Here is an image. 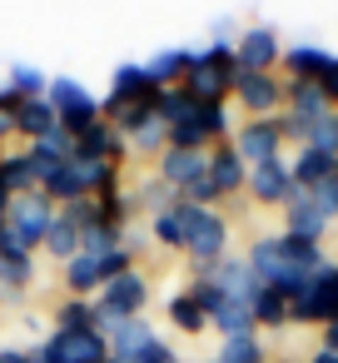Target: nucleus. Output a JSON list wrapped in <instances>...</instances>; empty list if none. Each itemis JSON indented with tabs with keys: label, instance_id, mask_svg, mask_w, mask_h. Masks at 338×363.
<instances>
[{
	"label": "nucleus",
	"instance_id": "7c9ffc66",
	"mask_svg": "<svg viewBox=\"0 0 338 363\" xmlns=\"http://www.w3.org/2000/svg\"><path fill=\"white\" fill-rule=\"evenodd\" d=\"M219 363H269L264 333H244V338H219Z\"/></svg>",
	"mask_w": 338,
	"mask_h": 363
},
{
	"label": "nucleus",
	"instance_id": "f03ea898",
	"mask_svg": "<svg viewBox=\"0 0 338 363\" xmlns=\"http://www.w3.org/2000/svg\"><path fill=\"white\" fill-rule=\"evenodd\" d=\"M45 100L55 105V115H60V130L65 135H85L90 125H100L105 120V100L100 95H90L75 75H50V90H45Z\"/></svg>",
	"mask_w": 338,
	"mask_h": 363
},
{
	"label": "nucleus",
	"instance_id": "09e8293b",
	"mask_svg": "<svg viewBox=\"0 0 338 363\" xmlns=\"http://www.w3.org/2000/svg\"><path fill=\"white\" fill-rule=\"evenodd\" d=\"M209 363H219V358H209Z\"/></svg>",
	"mask_w": 338,
	"mask_h": 363
},
{
	"label": "nucleus",
	"instance_id": "58836bf2",
	"mask_svg": "<svg viewBox=\"0 0 338 363\" xmlns=\"http://www.w3.org/2000/svg\"><path fill=\"white\" fill-rule=\"evenodd\" d=\"M60 214H65V219L80 229V239H85V229H95V224L105 219V214H100V199H75V204H65Z\"/></svg>",
	"mask_w": 338,
	"mask_h": 363
},
{
	"label": "nucleus",
	"instance_id": "e433bc0d",
	"mask_svg": "<svg viewBox=\"0 0 338 363\" xmlns=\"http://www.w3.org/2000/svg\"><path fill=\"white\" fill-rule=\"evenodd\" d=\"M125 145H130V155H154V160H159V155L169 150V125H164V120H150V125H140Z\"/></svg>",
	"mask_w": 338,
	"mask_h": 363
},
{
	"label": "nucleus",
	"instance_id": "423d86ee",
	"mask_svg": "<svg viewBox=\"0 0 338 363\" xmlns=\"http://www.w3.org/2000/svg\"><path fill=\"white\" fill-rule=\"evenodd\" d=\"M229 100H239V110L249 120H274V115H283V75H249V70H239Z\"/></svg>",
	"mask_w": 338,
	"mask_h": 363
},
{
	"label": "nucleus",
	"instance_id": "6e6552de",
	"mask_svg": "<svg viewBox=\"0 0 338 363\" xmlns=\"http://www.w3.org/2000/svg\"><path fill=\"white\" fill-rule=\"evenodd\" d=\"M234 150H239V160L254 169V164H269V160H283V130H278V115L274 120H244V125H234V140H229Z\"/></svg>",
	"mask_w": 338,
	"mask_h": 363
},
{
	"label": "nucleus",
	"instance_id": "c9c22d12",
	"mask_svg": "<svg viewBox=\"0 0 338 363\" xmlns=\"http://www.w3.org/2000/svg\"><path fill=\"white\" fill-rule=\"evenodd\" d=\"M135 199H140V209L154 219V214H164V209H174V204H179V189H169L159 174H150V179L135 189Z\"/></svg>",
	"mask_w": 338,
	"mask_h": 363
},
{
	"label": "nucleus",
	"instance_id": "ddd939ff",
	"mask_svg": "<svg viewBox=\"0 0 338 363\" xmlns=\"http://www.w3.org/2000/svg\"><path fill=\"white\" fill-rule=\"evenodd\" d=\"M154 174L169 184V189H189L194 179L209 174V150H164L154 160Z\"/></svg>",
	"mask_w": 338,
	"mask_h": 363
},
{
	"label": "nucleus",
	"instance_id": "aec40b11",
	"mask_svg": "<svg viewBox=\"0 0 338 363\" xmlns=\"http://www.w3.org/2000/svg\"><path fill=\"white\" fill-rule=\"evenodd\" d=\"M189 55H194V45H169V50H154V55L145 60L150 85H154V90H174V85H184V75H189Z\"/></svg>",
	"mask_w": 338,
	"mask_h": 363
},
{
	"label": "nucleus",
	"instance_id": "cd10ccee",
	"mask_svg": "<svg viewBox=\"0 0 338 363\" xmlns=\"http://www.w3.org/2000/svg\"><path fill=\"white\" fill-rule=\"evenodd\" d=\"M55 328L60 333H105V313L95 298H65L55 308Z\"/></svg>",
	"mask_w": 338,
	"mask_h": 363
},
{
	"label": "nucleus",
	"instance_id": "b1692460",
	"mask_svg": "<svg viewBox=\"0 0 338 363\" xmlns=\"http://www.w3.org/2000/svg\"><path fill=\"white\" fill-rule=\"evenodd\" d=\"M55 130H60V115H55V105H50L45 95L21 100V110H16V135H26V145H35V140H45V135H55Z\"/></svg>",
	"mask_w": 338,
	"mask_h": 363
},
{
	"label": "nucleus",
	"instance_id": "a211bd4d",
	"mask_svg": "<svg viewBox=\"0 0 338 363\" xmlns=\"http://www.w3.org/2000/svg\"><path fill=\"white\" fill-rule=\"evenodd\" d=\"M60 279H65L70 298H95V294L110 284V269H105V259H100V254H85V249H80V254L65 264V274H60Z\"/></svg>",
	"mask_w": 338,
	"mask_h": 363
},
{
	"label": "nucleus",
	"instance_id": "a19ab883",
	"mask_svg": "<svg viewBox=\"0 0 338 363\" xmlns=\"http://www.w3.org/2000/svg\"><path fill=\"white\" fill-rule=\"evenodd\" d=\"M313 204H318V214L328 219V224H338V184L328 179V184H318V189H303Z\"/></svg>",
	"mask_w": 338,
	"mask_h": 363
},
{
	"label": "nucleus",
	"instance_id": "393cba45",
	"mask_svg": "<svg viewBox=\"0 0 338 363\" xmlns=\"http://www.w3.org/2000/svg\"><path fill=\"white\" fill-rule=\"evenodd\" d=\"M164 318H169L179 333H189V338L209 328V308H204V303L189 294V284H184V289H174V294L164 298Z\"/></svg>",
	"mask_w": 338,
	"mask_h": 363
},
{
	"label": "nucleus",
	"instance_id": "20e7f679",
	"mask_svg": "<svg viewBox=\"0 0 338 363\" xmlns=\"http://www.w3.org/2000/svg\"><path fill=\"white\" fill-rule=\"evenodd\" d=\"M333 318H338V264L328 259V264L313 274V284L293 298V323L323 328V323H333Z\"/></svg>",
	"mask_w": 338,
	"mask_h": 363
},
{
	"label": "nucleus",
	"instance_id": "5701e85b",
	"mask_svg": "<svg viewBox=\"0 0 338 363\" xmlns=\"http://www.w3.org/2000/svg\"><path fill=\"white\" fill-rule=\"evenodd\" d=\"M145 95H159V90L150 85V75H145V60H140V65H115L110 95H105V115L120 110V105H130V100H145Z\"/></svg>",
	"mask_w": 338,
	"mask_h": 363
},
{
	"label": "nucleus",
	"instance_id": "1a4fd4ad",
	"mask_svg": "<svg viewBox=\"0 0 338 363\" xmlns=\"http://www.w3.org/2000/svg\"><path fill=\"white\" fill-rule=\"evenodd\" d=\"M254 204H264V209H283L293 194H298V184H293V169H288V160H269V164H254L249 169V189H244Z\"/></svg>",
	"mask_w": 338,
	"mask_h": 363
},
{
	"label": "nucleus",
	"instance_id": "c03bdc74",
	"mask_svg": "<svg viewBox=\"0 0 338 363\" xmlns=\"http://www.w3.org/2000/svg\"><path fill=\"white\" fill-rule=\"evenodd\" d=\"M0 363H30V353H26V348H11V343H6V348H0Z\"/></svg>",
	"mask_w": 338,
	"mask_h": 363
},
{
	"label": "nucleus",
	"instance_id": "4be33fe9",
	"mask_svg": "<svg viewBox=\"0 0 338 363\" xmlns=\"http://www.w3.org/2000/svg\"><path fill=\"white\" fill-rule=\"evenodd\" d=\"M159 333H154V323L140 313V318H115V323H105V343H110V358H130V353H140L145 343H154Z\"/></svg>",
	"mask_w": 338,
	"mask_h": 363
},
{
	"label": "nucleus",
	"instance_id": "c85d7f7f",
	"mask_svg": "<svg viewBox=\"0 0 338 363\" xmlns=\"http://www.w3.org/2000/svg\"><path fill=\"white\" fill-rule=\"evenodd\" d=\"M209 328L219 333V338H244V333H259V323H254V303H219L214 313H209Z\"/></svg>",
	"mask_w": 338,
	"mask_h": 363
},
{
	"label": "nucleus",
	"instance_id": "8fccbe9b",
	"mask_svg": "<svg viewBox=\"0 0 338 363\" xmlns=\"http://www.w3.org/2000/svg\"><path fill=\"white\" fill-rule=\"evenodd\" d=\"M333 184H338V174H333Z\"/></svg>",
	"mask_w": 338,
	"mask_h": 363
},
{
	"label": "nucleus",
	"instance_id": "ea45409f",
	"mask_svg": "<svg viewBox=\"0 0 338 363\" xmlns=\"http://www.w3.org/2000/svg\"><path fill=\"white\" fill-rule=\"evenodd\" d=\"M16 110H21V95L11 85H0V145L16 135Z\"/></svg>",
	"mask_w": 338,
	"mask_h": 363
},
{
	"label": "nucleus",
	"instance_id": "bb28decb",
	"mask_svg": "<svg viewBox=\"0 0 338 363\" xmlns=\"http://www.w3.org/2000/svg\"><path fill=\"white\" fill-rule=\"evenodd\" d=\"M288 169H293V184L298 189H318V184H328L333 174H338V160L333 155H318V150H293V160H288Z\"/></svg>",
	"mask_w": 338,
	"mask_h": 363
},
{
	"label": "nucleus",
	"instance_id": "37998d69",
	"mask_svg": "<svg viewBox=\"0 0 338 363\" xmlns=\"http://www.w3.org/2000/svg\"><path fill=\"white\" fill-rule=\"evenodd\" d=\"M318 85H323V95H328V105L338 110V65H333V70H328V75H323Z\"/></svg>",
	"mask_w": 338,
	"mask_h": 363
},
{
	"label": "nucleus",
	"instance_id": "f3484780",
	"mask_svg": "<svg viewBox=\"0 0 338 363\" xmlns=\"http://www.w3.org/2000/svg\"><path fill=\"white\" fill-rule=\"evenodd\" d=\"M328 229H333V224L318 214V204H313L303 189H298V194L283 204V234H293V239H308V244H323V239H328Z\"/></svg>",
	"mask_w": 338,
	"mask_h": 363
},
{
	"label": "nucleus",
	"instance_id": "de8ad7c7",
	"mask_svg": "<svg viewBox=\"0 0 338 363\" xmlns=\"http://www.w3.org/2000/svg\"><path fill=\"white\" fill-rule=\"evenodd\" d=\"M6 209H11V199H6V194H0V224H6Z\"/></svg>",
	"mask_w": 338,
	"mask_h": 363
},
{
	"label": "nucleus",
	"instance_id": "473e14b6",
	"mask_svg": "<svg viewBox=\"0 0 338 363\" xmlns=\"http://www.w3.org/2000/svg\"><path fill=\"white\" fill-rule=\"evenodd\" d=\"M150 239H154V249H179L184 254V214H179V204L150 219Z\"/></svg>",
	"mask_w": 338,
	"mask_h": 363
},
{
	"label": "nucleus",
	"instance_id": "49530a36",
	"mask_svg": "<svg viewBox=\"0 0 338 363\" xmlns=\"http://www.w3.org/2000/svg\"><path fill=\"white\" fill-rule=\"evenodd\" d=\"M308 363H338V353H333V348H313Z\"/></svg>",
	"mask_w": 338,
	"mask_h": 363
},
{
	"label": "nucleus",
	"instance_id": "7ed1b4c3",
	"mask_svg": "<svg viewBox=\"0 0 338 363\" xmlns=\"http://www.w3.org/2000/svg\"><path fill=\"white\" fill-rule=\"evenodd\" d=\"M55 199L45 194V189H35V194H21V199H11V209H6V234L21 244V249H45V234H50V224H55Z\"/></svg>",
	"mask_w": 338,
	"mask_h": 363
},
{
	"label": "nucleus",
	"instance_id": "412c9836",
	"mask_svg": "<svg viewBox=\"0 0 338 363\" xmlns=\"http://www.w3.org/2000/svg\"><path fill=\"white\" fill-rule=\"evenodd\" d=\"M26 155H30V164H35V179L45 184V179H50L60 164H70V160H75V135L55 130V135H45V140L26 145Z\"/></svg>",
	"mask_w": 338,
	"mask_h": 363
},
{
	"label": "nucleus",
	"instance_id": "f8f14e48",
	"mask_svg": "<svg viewBox=\"0 0 338 363\" xmlns=\"http://www.w3.org/2000/svg\"><path fill=\"white\" fill-rule=\"evenodd\" d=\"M35 284V254L21 249L0 224V294H26Z\"/></svg>",
	"mask_w": 338,
	"mask_h": 363
},
{
	"label": "nucleus",
	"instance_id": "a878e982",
	"mask_svg": "<svg viewBox=\"0 0 338 363\" xmlns=\"http://www.w3.org/2000/svg\"><path fill=\"white\" fill-rule=\"evenodd\" d=\"M40 189V179H35V164H30V155L21 150V155H0V194L6 199H21V194H35Z\"/></svg>",
	"mask_w": 338,
	"mask_h": 363
},
{
	"label": "nucleus",
	"instance_id": "2eb2a0df",
	"mask_svg": "<svg viewBox=\"0 0 338 363\" xmlns=\"http://www.w3.org/2000/svg\"><path fill=\"white\" fill-rule=\"evenodd\" d=\"M209 179H214L219 199H234V194H244V189H249V164L239 160V150H234L229 140L209 150Z\"/></svg>",
	"mask_w": 338,
	"mask_h": 363
},
{
	"label": "nucleus",
	"instance_id": "dca6fc26",
	"mask_svg": "<svg viewBox=\"0 0 338 363\" xmlns=\"http://www.w3.org/2000/svg\"><path fill=\"white\" fill-rule=\"evenodd\" d=\"M45 343H50L55 363H110L105 333H60V328H55Z\"/></svg>",
	"mask_w": 338,
	"mask_h": 363
},
{
	"label": "nucleus",
	"instance_id": "0eeeda50",
	"mask_svg": "<svg viewBox=\"0 0 338 363\" xmlns=\"http://www.w3.org/2000/svg\"><path fill=\"white\" fill-rule=\"evenodd\" d=\"M95 303H100L105 323H115V318H140L145 303H150V279H145L140 269H130V274L110 279V284L95 294Z\"/></svg>",
	"mask_w": 338,
	"mask_h": 363
},
{
	"label": "nucleus",
	"instance_id": "4468645a",
	"mask_svg": "<svg viewBox=\"0 0 338 363\" xmlns=\"http://www.w3.org/2000/svg\"><path fill=\"white\" fill-rule=\"evenodd\" d=\"M125 155H130V145H125V135L110 125V120H100V125H90L80 140H75V160H100V164H125Z\"/></svg>",
	"mask_w": 338,
	"mask_h": 363
},
{
	"label": "nucleus",
	"instance_id": "72a5a7b5",
	"mask_svg": "<svg viewBox=\"0 0 338 363\" xmlns=\"http://www.w3.org/2000/svg\"><path fill=\"white\" fill-rule=\"evenodd\" d=\"M45 254L60 259V264H70V259L80 254V229H75L65 214H55V224H50V234H45Z\"/></svg>",
	"mask_w": 338,
	"mask_h": 363
},
{
	"label": "nucleus",
	"instance_id": "c756f323",
	"mask_svg": "<svg viewBox=\"0 0 338 363\" xmlns=\"http://www.w3.org/2000/svg\"><path fill=\"white\" fill-rule=\"evenodd\" d=\"M254 323H259V333H264V328H283V323H293V303H288L278 289H259V298H254Z\"/></svg>",
	"mask_w": 338,
	"mask_h": 363
},
{
	"label": "nucleus",
	"instance_id": "9b49d317",
	"mask_svg": "<svg viewBox=\"0 0 338 363\" xmlns=\"http://www.w3.org/2000/svg\"><path fill=\"white\" fill-rule=\"evenodd\" d=\"M338 65V55L328 50V45H313V40H298V45H283V80H323L328 70Z\"/></svg>",
	"mask_w": 338,
	"mask_h": 363
},
{
	"label": "nucleus",
	"instance_id": "f257e3e1",
	"mask_svg": "<svg viewBox=\"0 0 338 363\" xmlns=\"http://www.w3.org/2000/svg\"><path fill=\"white\" fill-rule=\"evenodd\" d=\"M179 214H184V254L194 269H214L219 259H229V219L219 209L179 204Z\"/></svg>",
	"mask_w": 338,
	"mask_h": 363
},
{
	"label": "nucleus",
	"instance_id": "79ce46f5",
	"mask_svg": "<svg viewBox=\"0 0 338 363\" xmlns=\"http://www.w3.org/2000/svg\"><path fill=\"white\" fill-rule=\"evenodd\" d=\"M150 244H154V239H150V229H135V224L125 229V249H130V254H140V249H150Z\"/></svg>",
	"mask_w": 338,
	"mask_h": 363
},
{
	"label": "nucleus",
	"instance_id": "a18cd8bd",
	"mask_svg": "<svg viewBox=\"0 0 338 363\" xmlns=\"http://www.w3.org/2000/svg\"><path fill=\"white\" fill-rule=\"evenodd\" d=\"M318 348H333V353H338V318L323 323V343H318Z\"/></svg>",
	"mask_w": 338,
	"mask_h": 363
},
{
	"label": "nucleus",
	"instance_id": "f704fd0d",
	"mask_svg": "<svg viewBox=\"0 0 338 363\" xmlns=\"http://www.w3.org/2000/svg\"><path fill=\"white\" fill-rule=\"evenodd\" d=\"M154 110H159L164 125H179V120H189V115L199 110V100H194L184 85H174V90H159V95H154Z\"/></svg>",
	"mask_w": 338,
	"mask_h": 363
},
{
	"label": "nucleus",
	"instance_id": "39448f33",
	"mask_svg": "<svg viewBox=\"0 0 338 363\" xmlns=\"http://www.w3.org/2000/svg\"><path fill=\"white\" fill-rule=\"evenodd\" d=\"M234 55H239V70L249 75H274L283 65V40L274 26H244L234 35Z\"/></svg>",
	"mask_w": 338,
	"mask_h": 363
},
{
	"label": "nucleus",
	"instance_id": "4c0bfd02",
	"mask_svg": "<svg viewBox=\"0 0 338 363\" xmlns=\"http://www.w3.org/2000/svg\"><path fill=\"white\" fill-rule=\"evenodd\" d=\"M303 145H308V150H318V155H333V160H338V110H328L323 120H313Z\"/></svg>",
	"mask_w": 338,
	"mask_h": 363
},
{
	"label": "nucleus",
	"instance_id": "9d476101",
	"mask_svg": "<svg viewBox=\"0 0 338 363\" xmlns=\"http://www.w3.org/2000/svg\"><path fill=\"white\" fill-rule=\"evenodd\" d=\"M214 289H219V298H229V303H254L259 298V274L249 269V259L244 254H229V259H219L214 269H199Z\"/></svg>",
	"mask_w": 338,
	"mask_h": 363
},
{
	"label": "nucleus",
	"instance_id": "6ab92c4d",
	"mask_svg": "<svg viewBox=\"0 0 338 363\" xmlns=\"http://www.w3.org/2000/svg\"><path fill=\"white\" fill-rule=\"evenodd\" d=\"M328 110H333V105H328L323 85H313V80H283V115L313 125V120H323Z\"/></svg>",
	"mask_w": 338,
	"mask_h": 363
},
{
	"label": "nucleus",
	"instance_id": "2f4dec72",
	"mask_svg": "<svg viewBox=\"0 0 338 363\" xmlns=\"http://www.w3.org/2000/svg\"><path fill=\"white\" fill-rule=\"evenodd\" d=\"M6 85H11L21 100H35V95H45V90H50V75H45L40 65H26V60H16V65L6 70Z\"/></svg>",
	"mask_w": 338,
	"mask_h": 363
}]
</instances>
